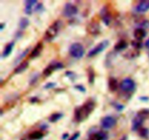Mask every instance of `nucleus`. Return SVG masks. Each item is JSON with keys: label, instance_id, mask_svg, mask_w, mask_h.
<instances>
[{"label": "nucleus", "instance_id": "7c9ffc66", "mask_svg": "<svg viewBox=\"0 0 149 140\" xmlns=\"http://www.w3.org/2000/svg\"><path fill=\"white\" fill-rule=\"evenodd\" d=\"M132 46H133L134 49L138 50V49H141V47H142V42H141V41H138V40L132 41Z\"/></svg>", "mask_w": 149, "mask_h": 140}, {"label": "nucleus", "instance_id": "37998d69", "mask_svg": "<svg viewBox=\"0 0 149 140\" xmlns=\"http://www.w3.org/2000/svg\"><path fill=\"white\" fill-rule=\"evenodd\" d=\"M145 45H146V47L148 48V49H149V39H148V40L146 41V42Z\"/></svg>", "mask_w": 149, "mask_h": 140}, {"label": "nucleus", "instance_id": "79ce46f5", "mask_svg": "<svg viewBox=\"0 0 149 140\" xmlns=\"http://www.w3.org/2000/svg\"><path fill=\"white\" fill-rule=\"evenodd\" d=\"M68 137V134L65 133V134H63L62 139H67Z\"/></svg>", "mask_w": 149, "mask_h": 140}, {"label": "nucleus", "instance_id": "a878e982", "mask_svg": "<svg viewBox=\"0 0 149 140\" xmlns=\"http://www.w3.org/2000/svg\"><path fill=\"white\" fill-rule=\"evenodd\" d=\"M139 55V52L138 51H137V49H135V50H132L128 52L127 53H126V55L125 56L127 58H130V59H132V58H136L137 56H138Z\"/></svg>", "mask_w": 149, "mask_h": 140}, {"label": "nucleus", "instance_id": "72a5a7b5", "mask_svg": "<svg viewBox=\"0 0 149 140\" xmlns=\"http://www.w3.org/2000/svg\"><path fill=\"white\" fill-rule=\"evenodd\" d=\"M56 87V83L55 82H48L44 86V88L45 89H53L54 87Z\"/></svg>", "mask_w": 149, "mask_h": 140}, {"label": "nucleus", "instance_id": "393cba45", "mask_svg": "<svg viewBox=\"0 0 149 140\" xmlns=\"http://www.w3.org/2000/svg\"><path fill=\"white\" fill-rule=\"evenodd\" d=\"M138 134H139V136L141 137L142 138H144V139H146L148 138L149 135V131L148 129L146 128H142L138 130Z\"/></svg>", "mask_w": 149, "mask_h": 140}, {"label": "nucleus", "instance_id": "423d86ee", "mask_svg": "<svg viewBox=\"0 0 149 140\" xmlns=\"http://www.w3.org/2000/svg\"><path fill=\"white\" fill-rule=\"evenodd\" d=\"M78 8L74 4H71V3H66L64 6L63 14L65 17H71L72 16L76 15L78 13Z\"/></svg>", "mask_w": 149, "mask_h": 140}, {"label": "nucleus", "instance_id": "f3484780", "mask_svg": "<svg viewBox=\"0 0 149 140\" xmlns=\"http://www.w3.org/2000/svg\"><path fill=\"white\" fill-rule=\"evenodd\" d=\"M29 65V63L28 61H23V62H22L20 65H17V68L15 69L14 73L15 74L21 73L24 72V71L27 69Z\"/></svg>", "mask_w": 149, "mask_h": 140}, {"label": "nucleus", "instance_id": "39448f33", "mask_svg": "<svg viewBox=\"0 0 149 140\" xmlns=\"http://www.w3.org/2000/svg\"><path fill=\"white\" fill-rule=\"evenodd\" d=\"M119 87H120L122 91H125V92H130V91H133L135 90L136 85L133 80L130 78H127L122 80Z\"/></svg>", "mask_w": 149, "mask_h": 140}, {"label": "nucleus", "instance_id": "412c9836", "mask_svg": "<svg viewBox=\"0 0 149 140\" xmlns=\"http://www.w3.org/2000/svg\"><path fill=\"white\" fill-rule=\"evenodd\" d=\"M48 67H49V68L52 70V72H53L54 71H56V70H60L63 68L64 65L62 62H57V61H53V62H52L49 65H48Z\"/></svg>", "mask_w": 149, "mask_h": 140}, {"label": "nucleus", "instance_id": "6e6552de", "mask_svg": "<svg viewBox=\"0 0 149 140\" xmlns=\"http://www.w3.org/2000/svg\"><path fill=\"white\" fill-rule=\"evenodd\" d=\"M100 15L101 17L103 23L106 26H109L110 25L111 21V12L109 11V8L107 7H103L102 10H100Z\"/></svg>", "mask_w": 149, "mask_h": 140}, {"label": "nucleus", "instance_id": "20e7f679", "mask_svg": "<svg viewBox=\"0 0 149 140\" xmlns=\"http://www.w3.org/2000/svg\"><path fill=\"white\" fill-rule=\"evenodd\" d=\"M109 40H103L99 44H97L93 48L90 52L87 54V57L88 58H93V57L96 56V55H99L102 52L105 50L106 48L109 46Z\"/></svg>", "mask_w": 149, "mask_h": 140}, {"label": "nucleus", "instance_id": "f03ea898", "mask_svg": "<svg viewBox=\"0 0 149 140\" xmlns=\"http://www.w3.org/2000/svg\"><path fill=\"white\" fill-rule=\"evenodd\" d=\"M61 22L60 20H56L45 31V40L48 42H50L53 40L58 35L60 28L61 27Z\"/></svg>", "mask_w": 149, "mask_h": 140}, {"label": "nucleus", "instance_id": "ddd939ff", "mask_svg": "<svg viewBox=\"0 0 149 140\" xmlns=\"http://www.w3.org/2000/svg\"><path fill=\"white\" fill-rule=\"evenodd\" d=\"M42 49H43V44H42V42H39V43L36 45V46L33 48V50L31 52L30 55H29V58H30L31 59L36 58L37 57H39V55H40Z\"/></svg>", "mask_w": 149, "mask_h": 140}, {"label": "nucleus", "instance_id": "f704fd0d", "mask_svg": "<svg viewBox=\"0 0 149 140\" xmlns=\"http://www.w3.org/2000/svg\"><path fill=\"white\" fill-rule=\"evenodd\" d=\"M74 88H75L77 90H78V91H81V92H82V93L86 92L85 87H84V86L81 85V84H77V85H75L74 86Z\"/></svg>", "mask_w": 149, "mask_h": 140}, {"label": "nucleus", "instance_id": "b1692460", "mask_svg": "<svg viewBox=\"0 0 149 140\" xmlns=\"http://www.w3.org/2000/svg\"><path fill=\"white\" fill-rule=\"evenodd\" d=\"M29 23L30 22H29V19L26 18V17H22L20 20V23H19V27H20V30L26 29L29 26Z\"/></svg>", "mask_w": 149, "mask_h": 140}, {"label": "nucleus", "instance_id": "dca6fc26", "mask_svg": "<svg viewBox=\"0 0 149 140\" xmlns=\"http://www.w3.org/2000/svg\"><path fill=\"white\" fill-rule=\"evenodd\" d=\"M14 46H15V42H12L7 44L5 46V47H4V50H3L2 58H7V57L11 54V52H13Z\"/></svg>", "mask_w": 149, "mask_h": 140}, {"label": "nucleus", "instance_id": "e433bc0d", "mask_svg": "<svg viewBox=\"0 0 149 140\" xmlns=\"http://www.w3.org/2000/svg\"><path fill=\"white\" fill-rule=\"evenodd\" d=\"M79 136H80L79 132H77V133L74 134L73 135V136L71 137L70 138V139L68 140H77L79 137Z\"/></svg>", "mask_w": 149, "mask_h": 140}, {"label": "nucleus", "instance_id": "c9c22d12", "mask_svg": "<svg viewBox=\"0 0 149 140\" xmlns=\"http://www.w3.org/2000/svg\"><path fill=\"white\" fill-rule=\"evenodd\" d=\"M52 73V70H51L49 67H47V68L43 71V75L45 76V77H47L49 76H50Z\"/></svg>", "mask_w": 149, "mask_h": 140}, {"label": "nucleus", "instance_id": "9d476101", "mask_svg": "<svg viewBox=\"0 0 149 140\" xmlns=\"http://www.w3.org/2000/svg\"><path fill=\"white\" fill-rule=\"evenodd\" d=\"M108 139H109V136L107 133L103 131L93 132L90 135V140H108Z\"/></svg>", "mask_w": 149, "mask_h": 140}, {"label": "nucleus", "instance_id": "9b49d317", "mask_svg": "<svg viewBox=\"0 0 149 140\" xmlns=\"http://www.w3.org/2000/svg\"><path fill=\"white\" fill-rule=\"evenodd\" d=\"M135 10L139 13H143L149 10V0L141 1L135 7Z\"/></svg>", "mask_w": 149, "mask_h": 140}, {"label": "nucleus", "instance_id": "c85d7f7f", "mask_svg": "<svg viewBox=\"0 0 149 140\" xmlns=\"http://www.w3.org/2000/svg\"><path fill=\"white\" fill-rule=\"evenodd\" d=\"M39 73H33V76L31 77L30 81H29V84H30L31 85L36 84V81H37V80L39 79Z\"/></svg>", "mask_w": 149, "mask_h": 140}, {"label": "nucleus", "instance_id": "cd10ccee", "mask_svg": "<svg viewBox=\"0 0 149 140\" xmlns=\"http://www.w3.org/2000/svg\"><path fill=\"white\" fill-rule=\"evenodd\" d=\"M29 48H27V49H25L24 51H23V52H22V53H20V55H18V57H17V58H16L15 59V63H17V62H18L20 60H21L22 59H23V58H24L26 56V55H27L28 53H29Z\"/></svg>", "mask_w": 149, "mask_h": 140}, {"label": "nucleus", "instance_id": "4be33fe9", "mask_svg": "<svg viewBox=\"0 0 149 140\" xmlns=\"http://www.w3.org/2000/svg\"><path fill=\"white\" fill-rule=\"evenodd\" d=\"M63 117V114L62 113H55L51 115L49 118V121L51 123H56L59 120H61Z\"/></svg>", "mask_w": 149, "mask_h": 140}, {"label": "nucleus", "instance_id": "473e14b6", "mask_svg": "<svg viewBox=\"0 0 149 140\" xmlns=\"http://www.w3.org/2000/svg\"><path fill=\"white\" fill-rule=\"evenodd\" d=\"M34 10L35 12H36L41 13V12H42L44 10H45V8H44V6L42 3H37V4L35 6L34 10Z\"/></svg>", "mask_w": 149, "mask_h": 140}, {"label": "nucleus", "instance_id": "a211bd4d", "mask_svg": "<svg viewBox=\"0 0 149 140\" xmlns=\"http://www.w3.org/2000/svg\"><path fill=\"white\" fill-rule=\"evenodd\" d=\"M128 46L127 42L125 40H120L117 42V43L115 44L114 46V49L116 51H118V52H120V51L125 50Z\"/></svg>", "mask_w": 149, "mask_h": 140}, {"label": "nucleus", "instance_id": "58836bf2", "mask_svg": "<svg viewBox=\"0 0 149 140\" xmlns=\"http://www.w3.org/2000/svg\"><path fill=\"white\" fill-rule=\"evenodd\" d=\"M30 102L31 103H37V102H39V99H38L36 97H31V98L30 99Z\"/></svg>", "mask_w": 149, "mask_h": 140}, {"label": "nucleus", "instance_id": "7ed1b4c3", "mask_svg": "<svg viewBox=\"0 0 149 140\" xmlns=\"http://www.w3.org/2000/svg\"><path fill=\"white\" fill-rule=\"evenodd\" d=\"M85 53V50L81 44L76 42L72 44L69 48V54L71 57L76 59H81Z\"/></svg>", "mask_w": 149, "mask_h": 140}, {"label": "nucleus", "instance_id": "bb28decb", "mask_svg": "<svg viewBox=\"0 0 149 140\" xmlns=\"http://www.w3.org/2000/svg\"><path fill=\"white\" fill-rule=\"evenodd\" d=\"M137 115L139 116L140 117L143 118V119L145 120V119H147V118L149 116V110H148V109H143V110H141V111L138 112Z\"/></svg>", "mask_w": 149, "mask_h": 140}, {"label": "nucleus", "instance_id": "ea45409f", "mask_svg": "<svg viewBox=\"0 0 149 140\" xmlns=\"http://www.w3.org/2000/svg\"><path fill=\"white\" fill-rule=\"evenodd\" d=\"M47 127H48V126L47 124H45V123L41 125V126H40V128L42 129V130H45V129H47Z\"/></svg>", "mask_w": 149, "mask_h": 140}, {"label": "nucleus", "instance_id": "6ab92c4d", "mask_svg": "<svg viewBox=\"0 0 149 140\" xmlns=\"http://www.w3.org/2000/svg\"><path fill=\"white\" fill-rule=\"evenodd\" d=\"M118 88V81L113 77H111L109 79V89L110 91H115Z\"/></svg>", "mask_w": 149, "mask_h": 140}, {"label": "nucleus", "instance_id": "a19ab883", "mask_svg": "<svg viewBox=\"0 0 149 140\" xmlns=\"http://www.w3.org/2000/svg\"><path fill=\"white\" fill-rule=\"evenodd\" d=\"M5 26H6L5 23H1V24H0V30H4V27H5Z\"/></svg>", "mask_w": 149, "mask_h": 140}, {"label": "nucleus", "instance_id": "4c0bfd02", "mask_svg": "<svg viewBox=\"0 0 149 140\" xmlns=\"http://www.w3.org/2000/svg\"><path fill=\"white\" fill-rule=\"evenodd\" d=\"M139 100L142 102H148L149 100V97H146V96H143V97H139Z\"/></svg>", "mask_w": 149, "mask_h": 140}, {"label": "nucleus", "instance_id": "c756f323", "mask_svg": "<svg viewBox=\"0 0 149 140\" xmlns=\"http://www.w3.org/2000/svg\"><path fill=\"white\" fill-rule=\"evenodd\" d=\"M112 105H113V107H114L115 109H116L117 111L119 112H121L122 111V110L125 109V106L123 105L120 104V103H116V102H114V103H111Z\"/></svg>", "mask_w": 149, "mask_h": 140}, {"label": "nucleus", "instance_id": "f8f14e48", "mask_svg": "<svg viewBox=\"0 0 149 140\" xmlns=\"http://www.w3.org/2000/svg\"><path fill=\"white\" fill-rule=\"evenodd\" d=\"M144 119L143 118L140 117L139 116L137 115L132 121V131H138L142 126L143 123Z\"/></svg>", "mask_w": 149, "mask_h": 140}, {"label": "nucleus", "instance_id": "2f4dec72", "mask_svg": "<svg viewBox=\"0 0 149 140\" xmlns=\"http://www.w3.org/2000/svg\"><path fill=\"white\" fill-rule=\"evenodd\" d=\"M65 76H66L68 78H70L71 81H74V80L76 79V78H77V75H76L75 73L73 72V71H66V72H65Z\"/></svg>", "mask_w": 149, "mask_h": 140}, {"label": "nucleus", "instance_id": "2eb2a0df", "mask_svg": "<svg viewBox=\"0 0 149 140\" xmlns=\"http://www.w3.org/2000/svg\"><path fill=\"white\" fill-rule=\"evenodd\" d=\"M25 12L27 15H31L33 11V7L37 4L36 0H29V1H25Z\"/></svg>", "mask_w": 149, "mask_h": 140}, {"label": "nucleus", "instance_id": "5701e85b", "mask_svg": "<svg viewBox=\"0 0 149 140\" xmlns=\"http://www.w3.org/2000/svg\"><path fill=\"white\" fill-rule=\"evenodd\" d=\"M88 74V81L90 84H94L95 81V71L92 67H89L87 70Z\"/></svg>", "mask_w": 149, "mask_h": 140}, {"label": "nucleus", "instance_id": "0eeeda50", "mask_svg": "<svg viewBox=\"0 0 149 140\" xmlns=\"http://www.w3.org/2000/svg\"><path fill=\"white\" fill-rule=\"evenodd\" d=\"M116 124V120L112 116H106V117L103 118L100 121V125L101 127L103 129L106 130H109V129H112L115 125Z\"/></svg>", "mask_w": 149, "mask_h": 140}, {"label": "nucleus", "instance_id": "4468645a", "mask_svg": "<svg viewBox=\"0 0 149 140\" xmlns=\"http://www.w3.org/2000/svg\"><path fill=\"white\" fill-rule=\"evenodd\" d=\"M146 30L143 28H138L134 30V36L136 40L141 41L146 36Z\"/></svg>", "mask_w": 149, "mask_h": 140}, {"label": "nucleus", "instance_id": "1a4fd4ad", "mask_svg": "<svg viewBox=\"0 0 149 140\" xmlns=\"http://www.w3.org/2000/svg\"><path fill=\"white\" fill-rule=\"evenodd\" d=\"M87 30L89 33L93 36H97L100 33V26L98 22L93 20L87 28Z\"/></svg>", "mask_w": 149, "mask_h": 140}, {"label": "nucleus", "instance_id": "aec40b11", "mask_svg": "<svg viewBox=\"0 0 149 140\" xmlns=\"http://www.w3.org/2000/svg\"><path fill=\"white\" fill-rule=\"evenodd\" d=\"M44 137V134L40 131H35L31 132L29 135V139L30 140H39L42 139Z\"/></svg>", "mask_w": 149, "mask_h": 140}, {"label": "nucleus", "instance_id": "f257e3e1", "mask_svg": "<svg viewBox=\"0 0 149 140\" xmlns=\"http://www.w3.org/2000/svg\"><path fill=\"white\" fill-rule=\"evenodd\" d=\"M95 103L93 101H87L79 107L75 109L74 118L77 122H81L87 119L95 108Z\"/></svg>", "mask_w": 149, "mask_h": 140}]
</instances>
